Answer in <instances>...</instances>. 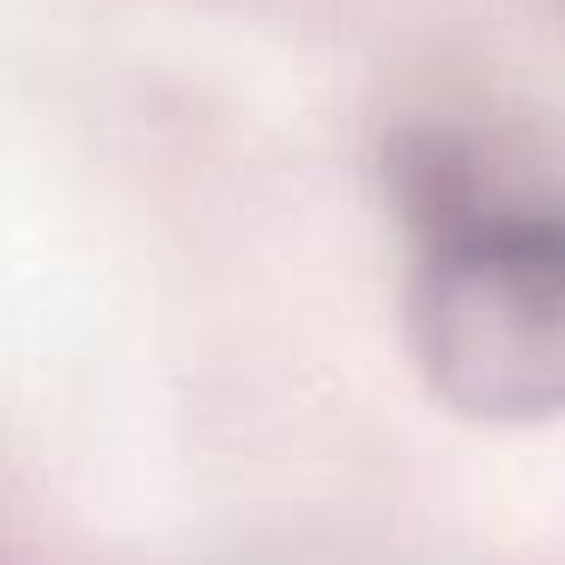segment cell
<instances>
[{
    "label": "cell",
    "mask_w": 565,
    "mask_h": 565,
    "mask_svg": "<svg viewBox=\"0 0 565 565\" xmlns=\"http://www.w3.org/2000/svg\"><path fill=\"white\" fill-rule=\"evenodd\" d=\"M407 347L468 419L565 414V213L487 207L431 237L407 286Z\"/></svg>",
    "instance_id": "6da1fadb"
}]
</instances>
